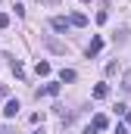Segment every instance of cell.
Returning <instances> with one entry per match:
<instances>
[{
  "label": "cell",
  "instance_id": "8992f818",
  "mask_svg": "<svg viewBox=\"0 0 131 134\" xmlns=\"http://www.w3.org/2000/svg\"><path fill=\"white\" fill-rule=\"evenodd\" d=\"M19 109H22L19 100H9L6 106H3V115H6V119H16V112H19Z\"/></svg>",
  "mask_w": 131,
  "mask_h": 134
},
{
  "label": "cell",
  "instance_id": "277c9868",
  "mask_svg": "<svg viewBox=\"0 0 131 134\" xmlns=\"http://www.w3.org/2000/svg\"><path fill=\"white\" fill-rule=\"evenodd\" d=\"M69 25H75V28H84V25H88V16H84V13H72V16H69Z\"/></svg>",
  "mask_w": 131,
  "mask_h": 134
},
{
  "label": "cell",
  "instance_id": "ba28073f",
  "mask_svg": "<svg viewBox=\"0 0 131 134\" xmlns=\"http://www.w3.org/2000/svg\"><path fill=\"white\" fill-rule=\"evenodd\" d=\"M109 97V84H97L94 87V100H106Z\"/></svg>",
  "mask_w": 131,
  "mask_h": 134
},
{
  "label": "cell",
  "instance_id": "ac0fdd59",
  "mask_svg": "<svg viewBox=\"0 0 131 134\" xmlns=\"http://www.w3.org/2000/svg\"><path fill=\"white\" fill-rule=\"evenodd\" d=\"M34 134H41V131H34Z\"/></svg>",
  "mask_w": 131,
  "mask_h": 134
},
{
  "label": "cell",
  "instance_id": "7a4b0ae2",
  "mask_svg": "<svg viewBox=\"0 0 131 134\" xmlns=\"http://www.w3.org/2000/svg\"><path fill=\"white\" fill-rule=\"evenodd\" d=\"M50 28H53V31H69L72 25H69L66 16H53V19H50Z\"/></svg>",
  "mask_w": 131,
  "mask_h": 134
},
{
  "label": "cell",
  "instance_id": "3957f363",
  "mask_svg": "<svg viewBox=\"0 0 131 134\" xmlns=\"http://www.w3.org/2000/svg\"><path fill=\"white\" fill-rule=\"evenodd\" d=\"M100 50H103V37H91V44H88V59L97 56Z\"/></svg>",
  "mask_w": 131,
  "mask_h": 134
},
{
  "label": "cell",
  "instance_id": "2e32d148",
  "mask_svg": "<svg viewBox=\"0 0 131 134\" xmlns=\"http://www.w3.org/2000/svg\"><path fill=\"white\" fill-rule=\"evenodd\" d=\"M81 3H91V0H81Z\"/></svg>",
  "mask_w": 131,
  "mask_h": 134
},
{
  "label": "cell",
  "instance_id": "7c38bea8",
  "mask_svg": "<svg viewBox=\"0 0 131 134\" xmlns=\"http://www.w3.org/2000/svg\"><path fill=\"white\" fill-rule=\"evenodd\" d=\"M13 75H16V78H22V75H25V69H22L19 59H13Z\"/></svg>",
  "mask_w": 131,
  "mask_h": 134
},
{
  "label": "cell",
  "instance_id": "8fae6325",
  "mask_svg": "<svg viewBox=\"0 0 131 134\" xmlns=\"http://www.w3.org/2000/svg\"><path fill=\"white\" fill-rule=\"evenodd\" d=\"M34 72H37L41 78H47V75H50V63H37V69H34Z\"/></svg>",
  "mask_w": 131,
  "mask_h": 134
},
{
  "label": "cell",
  "instance_id": "9a60e30c",
  "mask_svg": "<svg viewBox=\"0 0 131 134\" xmlns=\"http://www.w3.org/2000/svg\"><path fill=\"white\" fill-rule=\"evenodd\" d=\"M125 122H131V109H125Z\"/></svg>",
  "mask_w": 131,
  "mask_h": 134
},
{
  "label": "cell",
  "instance_id": "4fadbf2b",
  "mask_svg": "<svg viewBox=\"0 0 131 134\" xmlns=\"http://www.w3.org/2000/svg\"><path fill=\"white\" fill-rule=\"evenodd\" d=\"M9 25V13H0V28H6Z\"/></svg>",
  "mask_w": 131,
  "mask_h": 134
},
{
  "label": "cell",
  "instance_id": "30bf717a",
  "mask_svg": "<svg viewBox=\"0 0 131 134\" xmlns=\"http://www.w3.org/2000/svg\"><path fill=\"white\" fill-rule=\"evenodd\" d=\"M122 91H125V94H131V69L122 75Z\"/></svg>",
  "mask_w": 131,
  "mask_h": 134
},
{
  "label": "cell",
  "instance_id": "6da1fadb",
  "mask_svg": "<svg viewBox=\"0 0 131 134\" xmlns=\"http://www.w3.org/2000/svg\"><path fill=\"white\" fill-rule=\"evenodd\" d=\"M88 128H91L94 134H100V131H106V128H109V119H106L103 112H97V115L91 119V125H88Z\"/></svg>",
  "mask_w": 131,
  "mask_h": 134
},
{
  "label": "cell",
  "instance_id": "5b68a950",
  "mask_svg": "<svg viewBox=\"0 0 131 134\" xmlns=\"http://www.w3.org/2000/svg\"><path fill=\"white\" fill-rule=\"evenodd\" d=\"M59 94V84H44V87H37V97H56Z\"/></svg>",
  "mask_w": 131,
  "mask_h": 134
},
{
  "label": "cell",
  "instance_id": "5bb4252c",
  "mask_svg": "<svg viewBox=\"0 0 131 134\" xmlns=\"http://www.w3.org/2000/svg\"><path fill=\"white\" fill-rule=\"evenodd\" d=\"M116 134H128V128L125 125H116Z\"/></svg>",
  "mask_w": 131,
  "mask_h": 134
},
{
  "label": "cell",
  "instance_id": "52a82bcc",
  "mask_svg": "<svg viewBox=\"0 0 131 134\" xmlns=\"http://www.w3.org/2000/svg\"><path fill=\"white\" fill-rule=\"evenodd\" d=\"M44 44H47V47H50L53 53H66V44H59L56 37H44Z\"/></svg>",
  "mask_w": 131,
  "mask_h": 134
},
{
  "label": "cell",
  "instance_id": "9c48e42d",
  "mask_svg": "<svg viewBox=\"0 0 131 134\" xmlns=\"http://www.w3.org/2000/svg\"><path fill=\"white\" fill-rule=\"evenodd\" d=\"M75 78H78V75H75V69H63V72H59V81H63V84L75 81Z\"/></svg>",
  "mask_w": 131,
  "mask_h": 134
},
{
  "label": "cell",
  "instance_id": "e0dca14e",
  "mask_svg": "<svg viewBox=\"0 0 131 134\" xmlns=\"http://www.w3.org/2000/svg\"><path fill=\"white\" fill-rule=\"evenodd\" d=\"M47 3H56V0H47Z\"/></svg>",
  "mask_w": 131,
  "mask_h": 134
}]
</instances>
